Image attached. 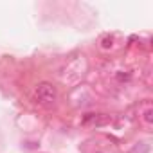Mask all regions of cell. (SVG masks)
I'll use <instances>...</instances> for the list:
<instances>
[{"instance_id":"4","label":"cell","mask_w":153,"mask_h":153,"mask_svg":"<svg viewBox=\"0 0 153 153\" xmlns=\"http://www.w3.org/2000/svg\"><path fill=\"white\" fill-rule=\"evenodd\" d=\"M144 121L149 123V124L153 123V110H151V108H148V110L144 112Z\"/></svg>"},{"instance_id":"3","label":"cell","mask_w":153,"mask_h":153,"mask_svg":"<svg viewBox=\"0 0 153 153\" xmlns=\"http://www.w3.org/2000/svg\"><path fill=\"white\" fill-rule=\"evenodd\" d=\"M112 43H114V40H112L110 36H106V38H103L101 47H103V49H110V47H112Z\"/></svg>"},{"instance_id":"5","label":"cell","mask_w":153,"mask_h":153,"mask_svg":"<svg viewBox=\"0 0 153 153\" xmlns=\"http://www.w3.org/2000/svg\"><path fill=\"white\" fill-rule=\"evenodd\" d=\"M117 79H119V81H128V79H130V74H123V72H119V74H117Z\"/></svg>"},{"instance_id":"2","label":"cell","mask_w":153,"mask_h":153,"mask_svg":"<svg viewBox=\"0 0 153 153\" xmlns=\"http://www.w3.org/2000/svg\"><path fill=\"white\" fill-rule=\"evenodd\" d=\"M96 124V126H101V124H106L110 123V117L105 115V114H87L83 117V124Z\"/></svg>"},{"instance_id":"1","label":"cell","mask_w":153,"mask_h":153,"mask_svg":"<svg viewBox=\"0 0 153 153\" xmlns=\"http://www.w3.org/2000/svg\"><path fill=\"white\" fill-rule=\"evenodd\" d=\"M34 97H36V101H38L40 105H52V103L58 99V88H56L52 83L42 81V83H38V87H36Z\"/></svg>"}]
</instances>
